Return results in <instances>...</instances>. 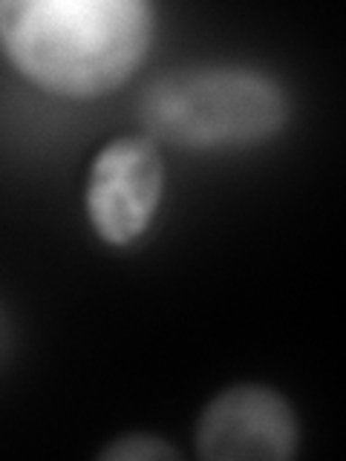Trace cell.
Masks as SVG:
<instances>
[{
    "mask_svg": "<svg viewBox=\"0 0 346 461\" xmlns=\"http://www.w3.org/2000/svg\"><path fill=\"white\" fill-rule=\"evenodd\" d=\"M144 0H0V50L41 90L96 98L122 86L153 41Z\"/></svg>",
    "mask_w": 346,
    "mask_h": 461,
    "instance_id": "cell-1",
    "label": "cell"
},
{
    "mask_svg": "<svg viewBox=\"0 0 346 461\" xmlns=\"http://www.w3.org/2000/svg\"><path fill=\"white\" fill-rule=\"evenodd\" d=\"M139 119L153 141L177 148H249L288 119V95L249 67H179L141 90Z\"/></svg>",
    "mask_w": 346,
    "mask_h": 461,
    "instance_id": "cell-2",
    "label": "cell"
},
{
    "mask_svg": "<svg viewBox=\"0 0 346 461\" xmlns=\"http://www.w3.org/2000/svg\"><path fill=\"white\" fill-rule=\"evenodd\" d=\"M165 165L150 136H122L98 150L86 182V213L96 234L127 245L148 230L162 199Z\"/></svg>",
    "mask_w": 346,
    "mask_h": 461,
    "instance_id": "cell-3",
    "label": "cell"
},
{
    "mask_svg": "<svg viewBox=\"0 0 346 461\" xmlns=\"http://www.w3.org/2000/svg\"><path fill=\"white\" fill-rule=\"evenodd\" d=\"M297 438V418L288 401L257 384L223 389L196 424V450L214 461H283L295 456Z\"/></svg>",
    "mask_w": 346,
    "mask_h": 461,
    "instance_id": "cell-4",
    "label": "cell"
},
{
    "mask_svg": "<svg viewBox=\"0 0 346 461\" xmlns=\"http://www.w3.org/2000/svg\"><path fill=\"white\" fill-rule=\"evenodd\" d=\"M101 458H127V461H156V458H179V453L165 438H156V436H122V438H113L105 450H101Z\"/></svg>",
    "mask_w": 346,
    "mask_h": 461,
    "instance_id": "cell-5",
    "label": "cell"
},
{
    "mask_svg": "<svg viewBox=\"0 0 346 461\" xmlns=\"http://www.w3.org/2000/svg\"><path fill=\"white\" fill-rule=\"evenodd\" d=\"M0 331H4V326H0Z\"/></svg>",
    "mask_w": 346,
    "mask_h": 461,
    "instance_id": "cell-6",
    "label": "cell"
}]
</instances>
